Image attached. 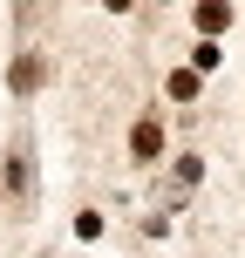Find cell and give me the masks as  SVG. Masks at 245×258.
Instances as JSON below:
<instances>
[{
  "mask_svg": "<svg viewBox=\"0 0 245 258\" xmlns=\"http://www.w3.org/2000/svg\"><path fill=\"white\" fill-rule=\"evenodd\" d=\"M129 143H136V150H129V156H143V163H150V156L164 150V129H157L150 116H143V122H136V136H129Z\"/></svg>",
  "mask_w": 245,
  "mask_h": 258,
  "instance_id": "obj_1",
  "label": "cell"
},
{
  "mask_svg": "<svg viewBox=\"0 0 245 258\" xmlns=\"http://www.w3.org/2000/svg\"><path fill=\"white\" fill-rule=\"evenodd\" d=\"M41 82V61H14V89H34Z\"/></svg>",
  "mask_w": 245,
  "mask_h": 258,
  "instance_id": "obj_2",
  "label": "cell"
},
{
  "mask_svg": "<svg viewBox=\"0 0 245 258\" xmlns=\"http://www.w3.org/2000/svg\"><path fill=\"white\" fill-rule=\"evenodd\" d=\"M170 95H177V102H191V95H198V75H184V68H177V75H170Z\"/></svg>",
  "mask_w": 245,
  "mask_h": 258,
  "instance_id": "obj_3",
  "label": "cell"
}]
</instances>
